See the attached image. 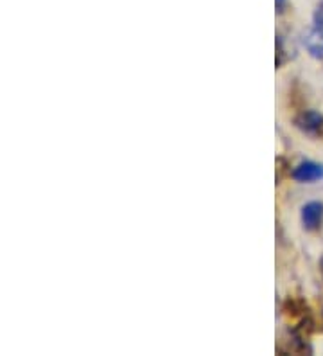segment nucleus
Instances as JSON below:
<instances>
[{"label": "nucleus", "mask_w": 323, "mask_h": 356, "mask_svg": "<svg viewBox=\"0 0 323 356\" xmlns=\"http://www.w3.org/2000/svg\"><path fill=\"white\" fill-rule=\"evenodd\" d=\"M285 2H288V0H275V4H276V11H279V13H282V11H284V8H285Z\"/></svg>", "instance_id": "423d86ee"}, {"label": "nucleus", "mask_w": 323, "mask_h": 356, "mask_svg": "<svg viewBox=\"0 0 323 356\" xmlns=\"http://www.w3.org/2000/svg\"><path fill=\"white\" fill-rule=\"evenodd\" d=\"M320 272H322V277H323V256L322 259H320Z\"/></svg>", "instance_id": "0eeeda50"}, {"label": "nucleus", "mask_w": 323, "mask_h": 356, "mask_svg": "<svg viewBox=\"0 0 323 356\" xmlns=\"http://www.w3.org/2000/svg\"><path fill=\"white\" fill-rule=\"evenodd\" d=\"M295 127L310 137H323V115L315 110H304L295 118Z\"/></svg>", "instance_id": "f257e3e1"}, {"label": "nucleus", "mask_w": 323, "mask_h": 356, "mask_svg": "<svg viewBox=\"0 0 323 356\" xmlns=\"http://www.w3.org/2000/svg\"><path fill=\"white\" fill-rule=\"evenodd\" d=\"M323 223V204L322 202H309L301 207V225L306 230L320 229Z\"/></svg>", "instance_id": "7ed1b4c3"}, {"label": "nucleus", "mask_w": 323, "mask_h": 356, "mask_svg": "<svg viewBox=\"0 0 323 356\" xmlns=\"http://www.w3.org/2000/svg\"><path fill=\"white\" fill-rule=\"evenodd\" d=\"M291 177H293V180H297L300 184L318 182V180L323 178V164H318V162L313 161L300 162L293 170Z\"/></svg>", "instance_id": "f03ea898"}, {"label": "nucleus", "mask_w": 323, "mask_h": 356, "mask_svg": "<svg viewBox=\"0 0 323 356\" xmlns=\"http://www.w3.org/2000/svg\"><path fill=\"white\" fill-rule=\"evenodd\" d=\"M313 18H315V26L322 27V29H323V4L316 8L315 17H313Z\"/></svg>", "instance_id": "39448f33"}, {"label": "nucleus", "mask_w": 323, "mask_h": 356, "mask_svg": "<svg viewBox=\"0 0 323 356\" xmlns=\"http://www.w3.org/2000/svg\"><path fill=\"white\" fill-rule=\"evenodd\" d=\"M304 45L307 52L316 60H323V29L322 27H310L304 35Z\"/></svg>", "instance_id": "20e7f679"}]
</instances>
